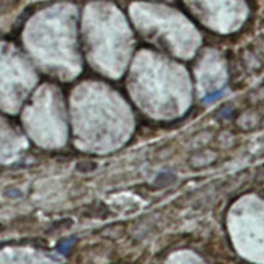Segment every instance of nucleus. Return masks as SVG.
Wrapping results in <instances>:
<instances>
[{"instance_id":"1","label":"nucleus","mask_w":264,"mask_h":264,"mask_svg":"<svg viewBox=\"0 0 264 264\" xmlns=\"http://www.w3.org/2000/svg\"><path fill=\"white\" fill-rule=\"evenodd\" d=\"M85 168H87L89 170H91V169L96 168V164L94 163H79L78 164V170H85Z\"/></svg>"},{"instance_id":"2","label":"nucleus","mask_w":264,"mask_h":264,"mask_svg":"<svg viewBox=\"0 0 264 264\" xmlns=\"http://www.w3.org/2000/svg\"><path fill=\"white\" fill-rule=\"evenodd\" d=\"M1 229H3V226H1V225H0V231H1Z\"/></svg>"}]
</instances>
